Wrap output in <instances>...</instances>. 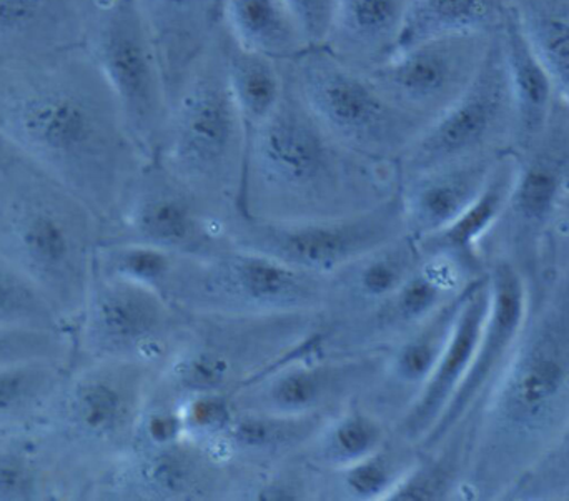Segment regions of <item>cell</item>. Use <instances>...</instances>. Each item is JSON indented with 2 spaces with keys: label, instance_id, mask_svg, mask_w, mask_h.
Wrapping results in <instances>:
<instances>
[{
  "label": "cell",
  "instance_id": "3",
  "mask_svg": "<svg viewBox=\"0 0 569 501\" xmlns=\"http://www.w3.org/2000/svg\"><path fill=\"white\" fill-rule=\"evenodd\" d=\"M102 220L59 180L0 139V253L72 329L96 275Z\"/></svg>",
  "mask_w": 569,
  "mask_h": 501
},
{
  "label": "cell",
  "instance_id": "36",
  "mask_svg": "<svg viewBox=\"0 0 569 501\" xmlns=\"http://www.w3.org/2000/svg\"><path fill=\"white\" fill-rule=\"evenodd\" d=\"M403 467L398 445L391 443L390 439L378 452L347 469L317 473L331 480V493H337L340 499L385 500L411 469Z\"/></svg>",
  "mask_w": 569,
  "mask_h": 501
},
{
  "label": "cell",
  "instance_id": "40",
  "mask_svg": "<svg viewBox=\"0 0 569 501\" xmlns=\"http://www.w3.org/2000/svg\"><path fill=\"white\" fill-rule=\"evenodd\" d=\"M177 405L182 412L187 439L200 445L216 440L236 415L232 399L226 393H197Z\"/></svg>",
  "mask_w": 569,
  "mask_h": 501
},
{
  "label": "cell",
  "instance_id": "19",
  "mask_svg": "<svg viewBox=\"0 0 569 501\" xmlns=\"http://www.w3.org/2000/svg\"><path fill=\"white\" fill-rule=\"evenodd\" d=\"M89 0H0V62L83 46Z\"/></svg>",
  "mask_w": 569,
  "mask_h": 501
},
{
  "label": "cell",
  "instance_id": "44",
  "mask_svg": "<svg viewBox=\"0 0 569 501\" xmlns=\"http://www.w3.org/2000/svg\"><path fill=\"white\" fill-rule=\"evenodd\" d=\"M311 46H323L330 30L333 0H284Z\"/></svg>",
  "mask_w": 569,
  "mask_h": 501
},
{
  "label": "cell",
  "instance_id": "16",
  "mask_svg": "<svg viewBox=\"0 0 569 501\" xmlns=\"http://www.w3.org/2000/svg\"><path fill=\"white\" fill-rule=\"evenodd\" d=\"M227 469L190 439L157 449L133 447L103 477L90 501L207 499L219 492Z\"/></svg>",
  "mask_w": 569,
  "mask_h": 501
},
{
  "label": "cell",
  "instance_id": "15",
  "mask_svg": "<svg viewBox=\"0 0 569 501\" xmlns=\"http://www.w3.org/2000/svg\"><path fill=\"white\" fill-rule=\"evenodd\" d=\"M491 33L441 37L408 47L365 70L401 112L430 126L468 89L490 46Z\"/></svg>",
  "mask_w": 569,
  "mask_h": 501
},
{
  "label": "cell",
  "instance_id": "22",
  "mask_svg": "<svg viewBox=\"0 0 569 501\" xmlns=\"http://www.w3.org/2000/svg\"><path fill=\"white\" fill-rule=\"evenodd\" d=\"M408 3L410 0H333L323 46L348 66L370 70L395 52Z\"/></svg>",
  "mask_w": 569,
  "mask_h": 501
},
{
  "label": "cell",
  "instance_id": "34",
  "mask_svg": "<svg viewBox=\"0 0 569 501\" xmlns=\"http://www.w3.org/2000/svg\"><path fill=\"white\" fill-rule=\"evenodd\" d=\"M0 327L69 330L42 290L0 253Z\"/></svg>",
  "mask_w": 569,
  "mask_h": 501
},
{
  "label": "cell",
  "instance_id": "39",
  "mask_svg": "<svg viewBox=\"0 0 569 501\" xmlns=\"http://www.w3.org/2000/svg\"><path fill=\"white\" fill-rule=\"evenodd\" d=\"M500 203V183L495 182L453 223L433 236L417 240L420 250L465 249L493 219Z\"/></svg>",
  "mask_w": 569,
  "mask_h": 501
},
{
  "label": "cell",
  "instance_id": "12",
  "mask_svg": "<svg viewBox=\"0 0 569 501\" xmlns=\"http://www.w3.org/2000/svg\"><path fill=\"white\" fill-rule=\"evenodd\" d=\"M323 332L230 395L236 410L279 417L335 413L341 403L370 390L388 349L321 353Z\"/></svg>",
  "mask_w": 569,
  "mask_h": 501
},
{
  "label": "cell",
  "instance_id": "35",
  "mask_svg": "<svg viewBox=\"0 0 569 501\" xmlns=\"http://www.w3.org/2000/svg\"><path fill=\"white\" fill-rule=\"evenodd\" d=\"M177 255L136 242H102L97 249L96 273L139 283L162 293Z\"/></svg>",
  "mask_w": 569,
  "mask_h": 501
},
{
  "label": "cell",
  "instance_id": "20",
  "mask_svg": "<svg viewBox=\"0 0 569 501\" xmlns=\"http://www.w3.org/2000/svg\"><path fill=\"white\" fill-rule=\"evenodd\" d=\"M487 167L465 159L400 180L405 229L423 240L453 223L477 200Z\"/></svg>",
  "mask_w": 569,
  "mask_h": 501
},
{
  "label": "cell",
  "instance_id": "38",
  "mask_svg": "<svg viewBox=\"0 0 569 501\" xmlns=\"http://www.w3.org/2000/svg\"><path fill=\"white\" fill-rule=\"evenodd\" d=\"M72 350V332L69 330L0 327V367L32 360L70 363Z\"/></svg>",
  "mask_w": 569,
  "mask_h": 501
},
{
  "label": "cell",
  "instance_id": "10",
  "mask_svg": "<svg viewBox=\"0 0 569 501\" xmlns=\"http://www.w3.org/2000/svg\"><path fill=\"white\" fill-rule=\"evenodd\" d=\"M186 323L187 313L162 293L96 273L72 325L70 363L113 360L160 372L179 347Z\"/></svg>",
  "mask_w": 569,
  "mask_h": 501
},
{
  "label": "cell",
  "instance_id": "41",
  "mask_svg": "<svg viewBox=\"0 0 569 501\" xmlns=\"http://www.w3.org/2000/svg\"><path fill=\"white\" fill-rule=\"evenodd\" d=\"M187 439L186 423L179 405L166 400L153 399L143 410L137 432L136 445L157 449V447L176 445Z\"/></svg>",
  "mask_w": 569,
  "mask_h": 501
},
{
  "label": "cell",
  "instance_id": "24",
  "mask_svg": "<svg viewBox=\"0 0 569 501\" xmlns=\"http://www.w3.org/2000/svg\"><path fill=\"white\" fill-rule=\"evenodd\" d=\"M498 32L513 92L517 126L527 139H531L547 127L555 110L557 90L521 26L513 2L508 7Z\"/></svg>",
  "mask_w": 569,
  "mask_h": 501
},
{
  "label": "cell",
  "instance_id": "11",
  "mask_svg": "<svg viewBox=\"0 0 569 501\" xmlns=\"http://www.w3.org/2000/svg\"><path fill=\"white\" fill-rule=\"evenodd\" d=\"M229 242L288 265L331 275L377 247L403 236L400 192L367 212L337 219L262 220L233 213Z\"/></svg>",
  "mask_w": 569,
  "mask_h": 501
},
{
  "label": "cell",
  "instance_id": "2",
  "mask_svg": "<svg viewBox=\"0 0 569 501\" xmlns=\"http://www.w3.org/2000/svg\"><path fill=\"white\" fill-rule=\"evenodd\" d=\"M393 162L335 140L287 82L279 109L249 130L237 212L262 220H320L367 212L400 192Z\"/></svg>",
  "mask_w": 569,
  "mask_h": 501
},
{
  "label": "cell",
  "instance_id": "9",
  "mask_svg": "<svg viewBox=\"0 0 569 501\" xmlns=\"http://www.w3.org/2000/svg\"><path fill=\"white\" fill-rule=\"evenodd\" d=\"M83 46L112 89L137 146L152 160L169 119L170 96L136 0H89Z\"/></svg>",
  "mask_w": 569,
  "mask_h": 501
},
{
  "label": "cell",
  "instance_id": "30",
  "mask_svg": "<svg viewBox=\"0 0 569 501\" xmlns=\"http://www.w3.org/2000/svg\"><path fill=\"white\" fill-rule=\"evenodd\" d=\"M220 27V26H219ZM227 79L247 129L266 122L279 109L287 90L282 62L242 49L220 27Z\"/></svg>",
  "mask_w": 569,
  "mask_h": 501
},
{
  "label": "cell",
  "instance_id": "7",
  "mask_svg": "<svg viewBox=\"0 0 569 501\" xmlns=\"http://www.w3.org/2000/svg\"><path fill=\"white\" fill-rule=\"evenodd\" d=\"M327 289L328 275L229 242L209 253L177 255L163 297L200 315H287L323 312Z\"/></svg>",
  "mask_w": 569,
  "mask_h": 501
},
{
  "label": "cell",
  "instance_id": "43",
  "mask_svg": "<svg viewBox=\"0 0 569 501\" xmlns=\"http://www.w3.org/2000/svg\"><path fill=\"white\" fill-rule=\"evenodd\" d=\"M445 490H447V475L443 470L438 469L437 465H413L385 500H437L443 495Z\"/></svg>",
  "mask_w": 569,
  "mask_h": 501
},
{
  "label": "cell",
  "instance_id": "31",
  "mask_svg": "<svg viewBox=\"0 0 569 501\" xmlns=\"http://www.w3.org/2000/svg\"><path fill=\"white\" fill-rule=\"evenodd\" d=\"M69 363L32 360L0 367V433L30 430L40 422Z\"/></svg>",
  "mask_w": 569,
  "mask_h": 501
},
{
  "label": "cell",
  "instance_id": "25",
  "mask_svg": "<svg viewBox=\"0 0 569 501\" xmlns=\"http://www.w3.org/2000/svg\"><path fill=\"white\" fill-rule=\"evenodd\" d=\"M219 26L242 49L290 62L310 49L284 0H223Z\"/></svg>",
  "mask_w": 569,
  "mask_h": 501
},
{
  "label": "cell",
  "instance_id": "45",
  "mask_svg": "<svg viewBox=\"0 0 569 501\" xmlns=\"http://www.w3.org/2000/svg\"><path fill=\"white\" fill-rule=\"evenodd\" d=\"M223 0H213V7H216L217 22H219L220 7H222Z\"/></svg>",
  "mask_w": 569,
  "mask_h": 501
},
{
  "label": "cell",
  "instance_id": "21",
  "mask_svg": "<svg viewBox=\"0 0 569 501\" xmlns=\"http://www.w3.org/2000/svg\"><path fill=\"white\" fill-rule=\"evenodd\" d=\"M159 52L170 99L216 37L213 0H136Z\"/></svg>",
  "mask_w": 569,
  "mask_h": 501
},
{
  "label": "cell",
  "instance_id": "27",
  "mask_svg": "<svg viewBox=\"0 0 569 501\" xmlns=\"http://www.w3.org/2000/svg\"><path fill=\"white\" fill-rule=\"evenodd\" d=\"M511 2L513 0H410L393 53L441 37L495 32Z\"/></svg>",
  "mask_w": 569,
  "mask_h": 501
},
{
  "label": "cell",
  "instance_id": "8",
  "mask_svg": "<svg viewBox=\"0 0 569 501\" xmlns=\"http://www.w3.org/2000/svg\"><path fill=\"white\" fill-rule=\"evenodd\" d=\"M282 67L287 82L315 120L360 156L398 166L401 153L423 130L363 70L348 66L325 46H311Z\"/></svg>",
  "mask_w": 569,
  "mask_h": 501
},
{
  "label": "cell",
  "instance_id": "32",
  "mask_svg": "<svg viewBox=\"0 0 569 501\" xmlns=\"http://www.w3.org/2000/svg\"><path fill=\"white\" fill-rule=\"evenodd\" d=\"M0 501H62L36 429L0 433Z\"/></svg>",
  "mask_w": 569,
  "mask_h": 501
},
{
  "label": "cell",
  "instance_id": "6",
  "mask_svg": "<svg viewBox=\"0 0 569 501\" xmlns=\"http://www.w3.org/2000/svg\"><path fill=\"white\" fill-rule=\"evenodd\" d=\"M321 319V313L247 317L187 313L182 339L160 369L152 397L179 403L197 393L232 395L259 373L320 335Z\"/></svg>",
  "mask_w": 569,
  "mask_h": 501
},
{
  "label": "cell",
  "instance_id": "28",
  "mask_svg": "<svg viewBox=\"0 0 569 501\" xmlns=\"http://www.w3.org/2000/svg\"><path fill=\"white\" fill-rule=\"evenodd\" d=\"M521 317V289L517 277L508 269H500L495 280V319L490 332L485 339L483 347L478 349L473 365L465 377L463 383L458 389L457 395L451 400L448 409L445 410L441 419L438 420L435 429L428 433L427 445L437 443L448 430L451 429L458 417L463 413L465 407L470 402L477 389H480L483 380L487 379L495 360L501 355L505 345L510 342L520 323Z\"/></svg>",
  "mask_w": 569,
  "mask_h": 501
},
{
  "label": "cell",
  "instance_id": "18",
  "mask_svg": "<svg viewBox=\"0 0 569 501\" xmlns=\"http://www.w3.org/2000/svg\"><path fill=\"white\" fill-rule=\"evenodd\" d=\"M487 307L483 287L471 290L458 307L453 330L437 367L405 410L400 422L395 423V435H400L403 442H417L428 437L457 395L477 357Z\"/></svg>",
  "mask_w": 569,
  "mask_h": 501
},
{
  "label": "cell",
  "instance_id": "14",
  "mask_svg": "<svg viewBox=\"0 0 569 501\" xmlns=\"http://www.w3.org/2000/svg\"><path fill=\"white\" fill-rule=\"evenodd\" d=\"M200 203L206 202L149 160L117 216L103 226L102 242L146 243L176 255L212 252L227 242V226L220 217H203Z\"/></svg>",
  "mask_w": 569,
  "mask_h": 501
},
{
  "label": "cell",
  "instance_id": "26",
  "mask_svg": "<svg viewBox=\"0 0 569 501\" xmlns=\"http://www.w3.org/2000/svg\"><path fill=\"white\" fill-rule=\"evenodd\" d=\"M388 440V427L380 413L351 405L331 413L305 443L300 455L315 472H335L378 452Z\"/></svg>",
  "mask_w": 569,
  "mask_h": 501
},
{
  "label": "cell",
  "instance_id": "1",
  "mask_svg": "<svg viewBox=\"0 0 569 501\" xmlns=\"http://www.w3.org/2000/svg\"><path fill=\"white\" fill-rule=\"evenodd\" d=\"M0 139L79 196L103 226L149 162L86 46L0 62Z\"/></svg>",
  "mask_w": 569,
  "mask_h": 501
},
{
  "label": "cell",
  "instance_id": "29",
  "mask_svg": "<svg viewBox=\"0 0 569 501\" xmlns=\"http://www.w3.org/2000/svg\"><path fill=\"white\" fill-rule=\"evenodd\" d=\"M457 313L458 310L453 312V310L441 309L417 329L401 337L400 342L388 347L383 367L375 382V385L383 383L387 400L398 397L401 390L415 389V387L423 389L447 347Z\"/></svg>",
  "mask_w": 569,
  "mask_h": 501
},
{
  "label": "cell",
  "instance_id": "33",
  "mask_svg": "<svg viewBox=\"0 0 569 501\" xmlns=\"http://www.w3.org/2000/svg\"><path fill=\"white\" fill-rule=\"evenodd\" d=\"M513 6L557 96L569 106V0H513Z\"/></svg>",
  "mask_w": 569,
  "mask_h": 501
},
{
  "label": "cell",
  "instance_id": "23",
  "mask_svg": "<svg viewBox=\"0 0 569 501\" xmlns=\"http://www.w3.org/2000/svg\"><path fill=\"white\" fill-rule=\"evenodd\" d=\"M328 417L327 413L279 417L236 410L226 430L203 447L223 465L229 467L233 460H240L259 467L263 460H272L283 453H300Z\"/></svg>",
  "mask_w": 569,
  "mask_h": 501
},
{
  "label": "cell",
  "instance_id": "4",
  "mask_svg": "<svg viewBox=\"0 0 569 501\" xmlns=\"http://www.w3.org/2000/svg\"><path fill=\"white\" fill-rule=\"evenodd\" d=\"M159 370L142 363H69L37 435L62 501H90L103 477L133 449Z\"/></svg>",
  "mask_w": 569,
  "mask_h": 501
},
{
  "label": "cell",
  "instance_id": "5",
  "mask_svg": "<svg viewBox=\"0 0 569 501\" xmlns=\"http://www.w3.org/2000/svg\"><path fill=\"white\" fill-rule=\"evenodd\" d=\"M249 129L227 79L220 27L170 99L157 163L207 206L236 210Z\"/></svg>",
  "mask_w": 569,
  "mask_h": 501
},
{
  "label": "cell",
  "instance_id": "37",
  "mask_svg": "<svg viewBox=\"0 0 569 501\" xmlns=\"http://www.w3.org/2000/svg\"><path fill=\"white\" fill-rule=\"evenodd\" d=\"M563 382V369L550 350H537L521 367L508 397V405L518 419H535L557 397Z\"/></svg>",
  "mask_w": 569,
  "mask_h": 501
},
{
  "label": "cell",
  "instance_id": "42",
  "mask_svg": "<svg viewBox=\"0 0 569 501\" xmlns=\"http://www.w3.org/2000/svg\"><path fill=\"white\" fill-rule=\"evenodd\" d=\"M560 187V172L548 157L535 160L518 186V207L530 217H541L553 206Z\"/></svg>",
  "mask_w": 569,
  "mask_h": 501
},
{
  "label": "cell",
  "instance_id": "17",
  "mask_svg": "<svg viewBox=\"0 0 569 501\" xmlns=\"http://www.w3.org/2000/svg\"><path fill=\"white\" fill-rule=\"evenodd\" d=\"M417 240L397 237L328 275L321 317L330 315L335 329H350L377 312L418 267Z\"/></svg>",
  "mask_w": 569,
  "mask_h": 501
},
{
  "label": "cell",
  "instance_id": "13",
  "mask_svg": "<svg viewBox=\"0 0 569 501\" xmlns=\"http://www.w3.org/2000/svg\"><path fill=\"white\" fill-rule=\"evenodd\" d=\"M510 119L517 122L513 92L497 29L468 89L425 127L401 153L398 159L400 180L471 159Z\"/></svg>",
  "mask_w": 569,
  "mask_h": 501
}]
</instances>
